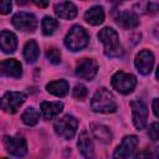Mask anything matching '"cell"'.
Here are the masks:
<instances>
[{"label":"cell","instance_id":"26","mask_svg":"<svg viewBox=\"0 0 159 159\" xmlns=\"http://www.w3.org/2000/svg\"><path fill=\"white\" fill-rule=\"evenodd\" d=\"M72 94L77 99H83L87 96V88L83 84H81V83L80 84H76L75 88H73V91H72Z\"/></svg>","mask_w":159,"mask_h":159},{"label":"cell","instance_id":"13","mask_svg":"<svg viewBox=\"0 0 159 159\" xmlns=\"http://www.w3.org/2000/svg\"><path fill=\"white\" fill-rule=\"evenodd\" d=\"M22 73L21 63L16 60H5L0 62V77L19 78Z\"/></svg>","mask_w":159,"mask_h":159},{"label":"cell","instance_id":"17","mask_svg":"<svg viewBox=\"0 0 159 159\" xmlns=\"http://www.w3.org/2000/svg\"><path fill=\"white\" fill-rule=\"evenodd\" d=\"M117 24L123 29H133L139 25L138 16L132 11H122L116 19Z\"/></svg>","mask_w":159,"mask_h":159},{"label":"cell","instance_id":"24","mask_svg":"<svg viewBox=\"0 0 159 159\" xmlns=\"http://www.w3.org/2000/svg\"><path fill=\"white\" fill-rule=\"evenodd\" d=\"M41 27H42V34L45 36H50L55 34L56 30L58 29V21L51 16H45L41 22Z\"/></svg>","mask_w":159,"mask_h":159},{"label":"cell","instance_id":"1","mask_svg":"<svg viewBox=\"0 0 159 159\" xmlns=\"http://www.w3.org/2000/svg\"><path fill=\"white\" fill-rule=\"evenodd\" d=\"M98 39L104 45V53L108 57H120L123 48L119 42V36L112 27H104L99 31Z\"/></svg>","mask_w":159,"mask_h":159},{"label":"cell","instance_id":"21","mask_svg":"<svg viewBox=\"0 0 159 159\" xmlns=\"http://www.w3.org/2000/svg\"><path fill=\"white\" fill-rule=\"evenodd\" d=\"M91 128H92L93 137L98 142H101L103 144H108L112 142V133L108 127H106L103 124H92Z\"/></svg>","mask_w":159,"mask_h":159},{"label":"cell","instance_id":"25","mask_svg":"<svg viewBox=\"0 0 159 159\" xmlns=\"http://www.w3.org/2000/svg\"><path fill=\"white\" fill-rule=\"evenodd\" d=\"M46 56H47L48 61H50L51 63H53V65H58V63L61 62V53H60V51H58L57 48H55V47L48 48L47 52H46Z\"/></svg>","mask_w":159,"mask_h":159},{"label":"cell","instance_id":"10","mask_svg":"<svg viewBox=\"0 0 159 159\" xmlns=\"http://www.w3.org/2000/svg\"><path fill=\"white\" fill-rule=\"evenodd\" d=\"M97 63L92 58H82L78 61L77 66H76V75L77 77L86 80V81H91L96 75H97Z\"/></svg>","mask_w":159,"mask_h":159},{"label":"cell","instance_id":"15","mask_svg":"<svg viewBox=\"0 0 159 159\" xmlns=\"http://www.w3.org/2000/svg\"><path fill=\"white\" fill-rule=\"evenodd\" d=\"M55 14L61 19H73L77 16V7L71 1H63L55 5Z\"/></svg>","mask_w":159,"mask_h":159},{"label":"cell","instance_id":"5","mask_svg":"<svg viewBox=\"0 0 159 159\" xmlns=\"http://www.w3.org/2000/svg\"><path fill=\"white\" fill-rule=\"evenodd\" d=\"M112 86L117 92L122 94H128L137 86V78L130 73L118 71L112 77Z\"/></svg>","mask_w":159,"mask_h":159},{"label":"cell","instance_id":"9","mask_svg":"<svg viewBox=\"0 0 159 159\" xmlns=\"http://www.w3.org/2000/svg\"><path fill=\"white\" fill-rule=\"evenodd\" d=\"M132 108V117H133V124L134 127L140 130L145 127L147 119H148V108L143 101L134 99L130 102Z\"/></svg>","mask_w":159,"mask_h":159},{"label":"cell","instance_id":"8","mask_svg":"<svg viewBox=\"0 0 159 159\" xmlns=\"http://www.w3.org/2000/svg\"><path fill=\"white\" fill-rule=\"evenodd\" d=\"M4 145H5V149L14 157H24L27 153L26 140L21 135H15V137L5 135Z\"/></svg>","mask_w":159,"mask_h":159},{"label":"cell","instance_id":"12","mask_svg":"<svg viewBox=\"0 0 159 159\" xmlns=\"http://www.w3.org/2000/svg\"><path fill=\"white\" fill-rule=\"evenodd\" d=\"M154 66V55L149 50H142L135 56V67L139 73L149 75Z\"/></svg>","mask_w":159,"mask_h":159},{"label":"cell","instance_id":"32","mask_svg":"<svg viewBox=\"0 0 159 159\" xmlns=\"http://www.w3.org/2000/svg\"><path fill=\"white\" fill-rule=\"evenodd\" d=\"M113 1H117V2H119V1H127V0H113Z\"/></svg>","mask_w":159,"mask_h":159},{"label":"cell","instance_id":"27","mask_svg":"<svg viewBox=\"0 0 159 159\" xmlns=\"http://www.w3.org/2000/svg\"><path fill=\"white\" fill-rule=\"evenodd\" d=\"M148 134H149V137H150V139L153 142H157L159 139V124L157 122H154V123H152L149 125Z\"/></svg>","mask_w":159,"mask_h":159},{"label":"cell","instance_id":"4","mask_svg":"<svg viewBox=\"0 0 159 159\" xmlns=\"http://www.w3.org/2000/svg\"><path fill=\"white\" fill-rule=\"evenodd\" d=\"M77 127H78V120L73 116H70V114L63 116L62 118L57 119L53 125L56 134L66 140H70L75 137Z\"/></svg>","mask_w":159,"mask_h":159},{"label":"cell","instance_id":"2","mask_svg":"<svg viewBox=\"0 0 159 159\" xmlns=\"http://www.w3.org/2000/svg\"><path fill=\"white\" fill-rule=\"evenodd\" d=\"M91 107L97 113H113L117 111V102L114 96L107 88H98L94 93Z\"/></svg>","mask_w":159,"mask_h":159},{"label":"cell","instance_id":"31","mask_svg":"<svg viewBox=\"0 0 159 159\" xmlns=\"http://www.w3.org/2000/svg\"><path fill=\"white\" fill-rule=\"evenodd\" d=\"M16 2H17L19 5H26V4L29 2V0H16Z\"/></svg>","mask_w":159,"mask_h":159},{"label":"cell","instance_id":"6","mask_svg":"<svg viewBox=\"0 0 159 159\" xmlns=\"http://www.w3.org/2000/svg\"><path fill=\"white\" fill-rule=\"evenodd\" d=\"M26 93L24 92H6L0 98V108L6 113L14 114L17 112L19 107L26 101Z\"/></svg>","mask_w":159,"mask_h":159},{"label":"cell","instance_id":"20","mask_svg":"<svg viewBox=\"0 0 159 159\" xmlns=\"http://www.w3.org/2000/svg\"><path fill=\"white\" fill-rule=\"evenodd\" d=\"M46 89L48 93L56 96V97H65L68 93V83L65 80H57V81H52L50 83L46 84Z\"/></svg>","mask_w":159,"mask_h":159},{"label":"cell","instance_id":"7","mask_svg":"<svg viewBox=\"0 0 159 159\" xmlns=\"http://www.w3.org/2000/svg\"><path fill=\"white\" fill-rule=\"evenodd\" d=\"M12 25L22 32H34L37 27V19L29 12H17L12 16Z\"/></svg>","mask_w":159,"mask_h":159},{"label":"cell","instance_id":"22","mask_svg":"<svg viewBox=\"0 0 159 159\" xmlns=\"http://www.w3.org/2000/svg\"><path fill=\"white\" fill-rule=\"evenodd\" d=\"M40 56V48L36 43V41L30 40L29 42H26L25 47H24V58L26 60V62L32 63L35 62Z\"/></svg>","mask_w":159,"mask_h":159},{"label":"cell","instance_id":"11","mask_svg":"<svg viewBox=\"0 0 159 159\" xmlns=\"http://www.w3.org/2000/svg\"><path fill=\"white\" fill-rule=\"evenodd\" d=\"M137 147H138V138L135 135H125L122 139V143L114 150L113 157L114 158H129L133 155Z\"/></svg>","mask_w":159,"mask_h":159},{"label":"cell","instance_id":"30","mask_svg":"<svg viewBox=\"0 0 159 159\" xmlns=\"http://www.w3.org/2000/svg\"><path fill=\"white\" fill-rule=\"evenodd\" d=\"M153 112H154V116L158 117V98H154L153 101Z\"/></svg>","mask_w":159,"mask_h":159},{"label":"cell","instance_id":"3","mask_svg":"<svg viewBox=\"0 0 159 159\" xmlns=\"http://www.w3.org/2000/svg\"><path fill=\"white\" fill-rule=\"evenodd\" d=\"M88 40H89V36L87 31L82 26L75 25L67 32L65 37V45L71 51H80L88 45Z\"/></svg>","mask_w":159,"mask_h":159},{"label":"cell","instance_id":"28","mask_svg":"<svg viewBox=\"0 0 159 159\" xmlns=\"http://www.w3.org/2000/svg\"><path fill=\"white\" fill-rule=\"evenodd\" d=\"M11 11V0H0V15H6Z\"/></svg>","mask_w":159,"mask_h":159},{"label":"cell","instance_id":"23","mask_svg":"<svg viewBox=\"0 0 159 159\" xmlns=\"http://www.w3.org/2000/svg\"><path fill=\"white\" fill-rule=\"evenodd\" d=\"M21 119L26 125H35L40 119V113L35 107H29L21 114Z\"/></svg>","mask_w":159,"mask_h":159},{"label":"cell","instance_id":"16","mask_svg":"<svg viewBox=\"0 0 159 159\" xmlns=\"http://www.w3.org/2000/svg\"><path fill=\"white\" fill-rule=\"evenodd\" d=\"M40 109L42 113V117L45 119H52L60 112L63 109V103L62 102H42L40 104Z\"/></svg>","mask_w":159,"mask_h":159},{"label":"cell","instance_id":"18","mask_svg":"<svg viewBox=\"0 0 159 159\" xmlns=\"http://www.w3.org/2000/svg\"><path fill=\"white\" fill-rule=\"evenodd\" d=\"M77 147H78V149L83 157H86V158L93 157V143H92V139L89 138V135L86 130L80 134Z\"/></svg>","mask_w":159,"mask_h":159},{"label":"cell","instance_id":"19","mask_svg":"<svg viewBox=\"0 0 159 159\" xmlns=\"http://www.w3.org/2000/svg\"><path fill=\"white\" fill-rule=\"evenodd\" d=\"M84 20L93 26L101 25L104 21V10L102 6H93L88 9L84 14Z\"/></svg>","mask_w":159,"mask_h":159},{"label":"cell","instance_id":"29","mask_svg":"<svg viewBox=\"0 0 159 159\" xmlns=\"http://www.w3.org/2000/svg\"><path fill=\"white\" fill-rule=\"evenodd\" d=\"M32 2L39 7H46L48 5V0H32Z\"/></svg>","mask_w":159,"mask_h":159},{"label":"cell","instance_id":"14","mask_svg":"<svg viewBox=\"0 0 159 159\" xmlns=\"http://www.w3.org/2000/svg\"><path fill=\"white\" fill-rule=\"evenodd\" d=\"M17 48V37L14 32L4 30L0 32V50L5 53H12Z\"/></svg>","mask_w":159,"mask_h":159}]
</instances>
